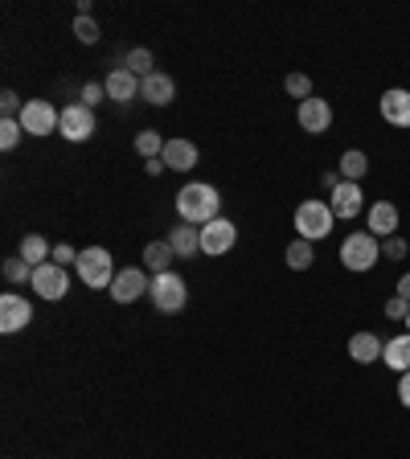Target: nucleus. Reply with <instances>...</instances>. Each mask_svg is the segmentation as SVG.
I'll use <instances>...</instances> for the list:
<instances>
[{"instance_id": "1", "label": "nucleus", "mask_w": 410, "mask_h": 459, "mask_svg": "<svg viewBox=\"0 0 410 459\" xmlns=\"http://www.w3.org/2000/svg\"><path fill=\"white\" fill-rule=\"evenodd\" d=\"M177 214L189 226H209L214 218H222V193L205 181H189L177 193Z\"/></svg>"}, {"instance_id": "2", "label": "nucleus", "mask_w": 410, "mask_h": 459, "mask_svg": "<svg viewBox=\"0 0 410 459\" xmlns=\"http://www.w3.org/2000/svg\"><path fill=\"white\" fill-rule=\"evenodd\" d=\"M333 222H336V214L328 210V202H320V197L296 205V234H300L304 242H320V238H328L333 234Z\"/></svg>"}, {"instance_id": "3", "label": "nucleus", "mask_w": 410, "mask_h": 459, "mask_svg": "<svg viewBox=\"0 0 410 459\" xmlns=\"http://www.w3.org/2000/svg\"><path fill=\"white\" fill-rule=\"evenodd\" d=\"M378 258H382V242L369 234V230H353V234L341 242V267L353 271V275H366Z\"/></svg>"}, {"instance_id": "4", "label": "nucleus", "mask_w": 410, "mask_h": 459, "mask_svg": "<svg viewBox=\"0 0 410 459\" xmlns=\"http://www.w3.org/2000/svg\"><path fill=\"white\" fill-rule=\"evenodd\" d=\"M152 308L164 312V316H177V312L189 304V288L177 271H164V275H152V288H148Z\"/></svg>"}, {"instance_id": "5", "label": "nucleus", "mask_w": 410, "mask_h": 459, "mask_svg": "<svg viewBox=\"0 0 410 459\" xmlns=\"http://www.w3.org/2000/svg\"><path fill=\"white\" fill-rule=\"evenodd\" d=\"M75 271H78V279H83L87 288H111V283H115V275H119L115 263H111L107 246H87V250L78 255Z\"/></svg>"}, {"instance_id": "6", "label": "nucleus", "mask_w": 410, "mask_h": 459, "mask_svg": "<svg viewBox=\"0 0 410 459\" xmlns=\"http://www.w3.org/2000/svg\"><path fill=\"white\" fill-rule=\"evenodd\" d=\"M58 123H62V111L50 103V99H29L21 111V128L25 136H50V131H58Z\"/></svg>"}, {"instance_id": "7", "label": "nucleus", "mask_w": 410, "mask_h": 459, "mask_svg": "<svg viewBox=\"0 0 410 459\" xmlns=\"http://www.w3.org/2000/svg\"><path fill=\"white\" fill-rule=\"evenodd\" d=\"M95 111L83 107V103H66L62 107V123H58V131H62L70 144H83V139L95 136Z\"/></svg>"}, {"instance_id": "8", "label": "nucleus", "mask_w": 410, "mask_h": 459, "mask_svg": "<svg viewBox=\"0 0 410 459\" xmlns=\"http://www.w3.org/2000/svg\"><path fill=\"white\" fill-rule=\"evenodd\" d=\"M234 242H238V226L230 218H214L209 226H201V255L217 258L226 250H234Z\"/></svg>"}, {"instance_id": "9", "label": "nucleus", "mask_w": 410, "mask_h": 459, "mask_svg": "<svg viewBox=\"0 0 410 459\" xmlns=\"http://www.w3.org/2000/svg\"><path fill=\"white\" fill-rule=\"evenodd\" d=\"M148 288H152L148 271H144V267H123L107 291H111V299H115V304H136L140 296H148Z\"/></svg>"}, {"instance_id": "10", "label": "nucleus", "mask_w": 410, "mask_h": 459, "mask_svg": "<svg viewBox=\"0 0 410 459\" xmlns=\"http://www.w3.org/2000/svg\"><path fill=\"white\" fill-rule=\"evenodd\" d=\"M29 283L42 299H62L66 288H70V275H66V267H58V263H42V267H33Z\"/></svg>"}, {"instance_id": "11", "label": "nucleus", "mask_w": 410, "mask_h": 459, "mask_svg": "<svg viewBox=\"0 0 410 459\" xmlns=\"http://www.w3.org/2000/svg\"><path fill=\"white\" fill-rule=\"evenodd\" d=\"M328 210H333L336 218H345V222H353L361 210H366V193H361V185L353 181H341L333 193H328Z\"/></svg>"}, {"instance_id": "12", "label": "nucleus", "mask_w": 410, "mask_h": 459, "mask_svg": "<svg viewBox=\"0 0 410 459\" xmlns=\"http://www.w3.org/2000/svg\"><path fill=\"white\" fill-rule=\"evenodd\" d=\"M296 119H300V128L308 131V136H324V131L333 128V107H328V99H304L300 111H296Z\"/></svg>"}, {"instance_id": "13", "label": "nucleus", "mask_w": 410, "mask_h": 459, "mask_svg": "<svg viewBox=\"0 0 410 459\" xmlns=\"http://www.w3.org/2000/svg\"><path fill=\"white\" fill-rule=\"evenodd\" d=\"M398 205L394 202H374L369 205V214H366V230L374 238H378V242H386V238H394L398 234Z\"/></svg>"}, {"instance_id": "14", "label": "nucleus", "mask_w": 410, "mask_h": 459, "mask_svg": "<svg viewBox=\"0 0 410 459\" xmlns=\"http://www.w3.org/2000/svg\"><path fill=\"white\" fill-rule=\"evenodd\" d=\"M33 321V304L25 296H0V332H21Z\"/></svg>"}, {"instance_id": "15", "label": "nucleus", "mask_w": 410, "mask_h": 459, "mask_svg": "<svg viewBox=\"0 0 410 459\" xmlns=\"http://www.w3.org/2000/svg\"><path fill=\"white\" fill-rule=\"evenodd\" d=\"M103 86H107V99H111V103H119V107H123V103H131V99L140 95V78L131 75L128 66H115V70H111V75L103 78Z\"/></svg>"}, {"instance_id": "16", "label": "nucleus", "mask_w": 410, "mask_h": 459, "mask_svg": "<svg viewBox=\"0 0 410 459\" xmlns=\"http://www.w3.org/2000/svg\"><path fill=\"white\" fill-rule=\"evenodd\" d=\"M382 119L386 123H394V128H410V91H402V86H394V91H386L378 103Z\"/></svg>"}, {"instance_id": "17", "label": "nucleus", "mask_w": 410, "mask_h": 459, "mask_svg": "<svg viewBox=\"0 0 410 459\" xmlns=\"http://www.w3.org/2000/svg\"><path fill=\"white\" fill-rule=\"evenodd\" d=\"M382 352H386V341H382L378 332H353V336H349V357H353L357 365L382 361Z\"/></svg>"}, {"instance_id": "18", "label": "nucleus", "mask_w": 410, "mask_h": 459, "mask_svg": "<svg viewBox=\"0 0 410 459\" xmlns=\"http://www.w3.org/2000/svg\"><path fill=\"white\" fill-rule=\"evenodd\" d=\"M140 99H148L152 107H169V103L177 99V83L164 75V70H156L152 78H144L140 83Z\"/></svg>"}, {"instance_id": "19", "label": "nucleus", "mask_w": 410, "mask_h": 459, "mask_svg": "<svg viewBox=\"0 0 410 459\" xmlns=\"http://www.w3.org/2000/svg\"><path fill=\"white\" fill-rule=\"evenodd\" d=\"M161 161L169 164L173 172H189V169H197V144H189V139H169L164 144V152H161Z\"/></svg>"}, {"instance_id": "20", "label": "nucleus", "mask_w": 410, "mask_h": 459, "mask_svg": "<svg viewBox=\"0 0 410 459\" xmlns=\"http://www.w3.org/2000/svg\"><path fill=\"white\" fill-rule=\"evenodd\" d=\"M164 242L173 246L177 258H193L197 250H201V230H193L189 222H181V226H173V230H169V238H164Z\"/></svg>"}, {"instance_id": "21", "label": "nucleus", "mask_w": 410, "mask_h": 459, "mask_svg": "<svg viewBox=\"0 0 410 459\" xmlns=\"http://www.w3.org/2000/svg\"><path fill=\"white\" fill-rule=\"evenodd\" d=\"M382 361L394 369V374H410V332H398V336H390L386 341V352H382Z\"/></svg>"}, {"instance_id": "22", "label": "nucleus", "mask_w": 410, "mask_h": 459, "mask_svg": "<svg viewBox=\"0 0 410 459\" xmlns=\"http://www.w3.org/2000/svg\"><path fill=\"white\" fill-rule=\"evenodd\" d=\"M336 172H341V181H353V185H361V177L369 172V156L361 148H349V152H341V164H336Z\"/></svg>"}, {"instance_id": "23", "label": "nucleus", "mask_w": 410, "mask_h": 459, "mask_svg": "<svg viewBox=\"0 0 410 459\" xmlns=\"http://www.w3.org/2000/svg\"><path fill=\"white\" fill-rule=\"evenodd\" d=\"M21 258L29 263V267H42V263H50V258H54V246L45 242L42 234H25L21 238Z\"/></svg>"}, {"instance_id": "24", "label": "nucleus", "mask_w": 410, "mask_h": 459, "mask_svg": "<svg viewBox=\"0 0 410 459\" xmlns=\"http://www.w3.org/2000/svg\"><path fill=\"white\" fill-rule=\"evenodd\" d=\"M173 246H169V242H148V246H144V267H148L152 271V275H164V271H169V267H173Z\"/></svg>"}, {"instance_id": "25", "label": "nucleus", "mask_w": 410, "mask_h": 459, "mask_svg": "<svg viewBox=\"0 0 410 459\" xmlns=\"http://www.w3.org/2000/svg\"><path fill=\"white\" fill-rule=\"evenodd\" d=\"M283 263L292 271H308L316 263V250L312 242H304V238H296V242H288V250H283Z\"/></svg>"}, {"instance_id": "26", "label": "nucleus", "mask_w": 410, "mask_h": 459, "mask_svg": "<svg viewBox=\"0 0 410 459\" xmlns=\"http://www.w3.org/2000/svg\"><path fill=\"white\" fill-rule=\"evenodd\" d=\"M123 66H128V70H131V75H136V78H140V83H144V78H152V75H156V62H152V50H144V45H136V50H131L128 58H123Z\"/></svg>"}, {"instance_id": "27", "label": "nucleus", "mask_w": 410, "mask_h": 459, "mask_svg": "<svg viewBox=\"0 0 410 459\" xmlns=\"http://www.w3.org/2000/svg\"><path fill=\"white\" fill-rule=\"evenodd\" d=\"M164 144H169V139H164L156 128H148V131H140V136H136V152H140L144 161H161Z\"/></svg>"}, {"instance_id": "28", "label": "nucleus", "mask_w": 410, "mask_h": 459, "mask_svg": "<svg viewBox=\"0 0 410 459\" xmlns=\"http://www.w3.org/2000/svg\"><path fill=\"white\" fill-rule=\"evenodd\" d=\"M21 136H25L21 119H0V148H4V152L17 148V144H21Z\"/></svg>"}, {"instance_id": "29", "label": "nucleus", "mask_w": 410, "mask_h": 459, "mask_svg": "<svg viewBox=\"0 0 410 459\" xmlns=\"http://www.w3.org/2000/svg\"><path fill=\"white\" fill-rule=\"evenodd\" d=\"M283 91L304 103V99H312V78H308V75H288V78H283Z\"/></svg>"}, {"instance_id": "30", "label": "nucleus", "mask_w": 410, "mask_h": 459, "mask_svg": "<svg viewBox=\"0 0 410 459\" xmlns=\"http://www.w3.org/2000/svg\"><path fill=\"white\" fill-rule=\"evenodd\" d=\"M0 271H4V279H9V283H25V279H33V267L25 263L21 255H17V258H4V267H0Z\"/></svg>"}, {"instance_id": "31", "label": "nucleus", "mask_w": 410, "mask_h": 459, "mask_svg": "<svg viewBox=\"0 0 410 459\" xmlns=\"http://www.w3.org/2000/svg\"><path fill=\"white\" fill-rule=\"evenodd\" d=\"M103 99H107V86H103V83H87L83 91H78V103H83V107H91V111H95Z\"/></svg>"}, {"instance_id": "32", "label": "nucleus", "mask_w": 410, "mask_h": 459, "mask_svg": "<svg viewBox=\"0 0 410 459\" xmlns=\"http://www.w3.org/2000/svg\"><path fill=\"white\" fill-rule=\"evenodd\" d=\"M21 111H25V99L17 95V91H4V95H0V115L4 119H21Z\"/></svg>"}, {"instance_id": "33", "label": "nucleus", "mask_w": 410, "mask_h": 459, "mask_svg": "<svg viewBox=\"0 0 410 459\" xmlns=\"http://www.w3.org/2000/svg\"><path fill=\"white\" fill-rule=\"evenodd\" d=\"M75 37H78V42H87V45H95V42H99L95 17H78V21H75Z\"/></svg>"}, {"instance_id": "34", "label": "nucleus", "mask_w": 410, "mask_h": 459, "mask_svg": "<svg viewBox=\"0 0 410 459\" xmlns=\"http://www.w3.org/2000/svg\"><path fill=\"white\" fill-rule=\"evenodd\" d=\"M386 316H390V321H402V324H406V316H410V299L390 296V299H386Z\"/></svg>"}, {"instance_id": "35", "label": "nucleus", "mask_w": 410, "mask_h": 459, "mask_svg": "<svg viewBox=\"0 0 410 459\" xmlns=\"http://www.w3.org/2000/svg\"><path fill=\"white\" fill-rule=\"evenodd\" d=\"M78 255H83V250H75L70 242H58V246H54V258H50V263H58V267H70V263H78Z\"/></svg>"}, {"instance_id": "36", "label": "nucleus", "mask_w": 410, "mask_h": 459, "mask_svg": "<svg viewBox=\"0 0 410 459\" xmlns=\"http://www.w3.org/2000/svg\"><path fill=\"white\" fill-rule=\"evenodd\" d=\"M382 250H386V258H406V238H402V234L386 238V246H382Z\"/></svg>"}, {"instance_id": "37", "label": "nucleus", "mask_w": 410, "mask_h": 459, "mask_svg": "<svg viewBox=\"0 0 410 459\" xmlns=\"http://www.w3.org/2000/svg\"><path fill=\"white\" fill-rule=\"evenodd\" d=\"M398 402L410 410V374H402V377H398Z\"/></svg>"}, {"instance_id": "38", "label": "nucleus", "mask_w": 410, "mask_h": 459, "mask_svg": "<svg viewBox=\"0 0 410 459\" xmlns=\"http://www.w3.org/2000/svg\"><path fill=\"white\" fill-rule=\"evenodd\" d=\"M320 185H324V189H328V193H333L336 185H341V172H336V169H328V172H324V177H320Z\"/></svg>"}, {"instance_id": "39", "label": "nucleus", "mask_w": 410, "mask_h": 459, "mask_svg": "<svg viewBox=\"0 0 410 459\" xmlns=\"http://www.w3.org/2000/svg\"><path fill=\"white\" fill-rule=\"evenodd\" d=\"M164 169H169V164H164V161H148V164H144V172H148V177H161Z\"/></svg>"}, {"instance_id": "40", "label": "nucleus", "mask_w": 410, "mask_h": 459, "mask_svg": "<svg viewBox=\"0 0 410 459\" xmlns=\"http://www.w3.org/2000/svg\"><path fill=\"white\" fill-rule=\"evenodd\" d=\"M398 296H402V299H410V271L398 279Z\"/></svg>"}, {"instance_id": "41", "label": "nucleus", "mask_w": 410, "mask_h": 459, "mask_svg": "<svg viewBox=\"0 0 410 459\" xmlns=\"http://www.w3.org/2000/svg\"><path fill=\"white\" fill-rule=\"evenodd\" d=\"M406 332H410V316H406Z\"/></svg>"}]
</instances>
